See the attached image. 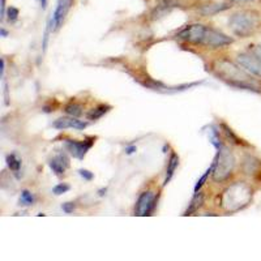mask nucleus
Instances as JSON below:
<instances>
[{
    "mask_svg": "<svg viewBox=\"0 0 261 261\" xmlns=\"http://www.w3.org/2000/svg\"><path fill=\"white\" fill-rule=\"evenodd\" d=\"M260 15L255 11H241L237 12L228 20V27L235 36L247 38L255 34L260 27Z\"/></svg>",
    "mask_w": 261,
    "mask_h": 261,
    "instance_id": "3",
    "label": "nucleus"
},
{
    "mask_svg": "<svg viewBox=\"0 0 261 261\" xmlns=\"http://www.w3.org/2000/svg\"><path fill=\"white\" fill-rule=\"evenodd\" d=\"M174 7H176L175 0H160L155 8L153 9V12H151V18L157 20V18L166 16Z\"/></svg>",
    "mask_w": 261,
    "mask_h": 261,
    "instance_id": "13",
    "label": "nucleus"
},
{
    "mask_svg": "<svg viewBox=\"0 0 261 261\" xmlns=\"http://www.w3.org/2000/svg\"><path fill=\"white\" fill-rule=\"evenodd\" d=\"M103 192H106V190H101V191H99V195H101V196H103V195H105Z\"/></svg>",
    "mask_w": 261,
    "mask_h": 261,
    "instance_id": "32",
    "label": "nucleus"
},
{
    "mask_svg": "<svg viewBox=\"0 0 261 261\" xmlns=\"http://www.w3.org/2000/svg\"><path fill=\"white\" fill-rule=\"evenodd\" d=\"M69 188H71V187H69L68 184L60 183V184H58V186H55V187L53 188V192L55 193L57 196H59V195H63V193H65V192H68Z\"/></svg>",
    "mask_w": 261,
    "mask_h": 261,
    "instance_id": "24",
    "label": "nucleus"
},
{
    "mask_svg": "<svg viewBox=\"0 0 261 261\" xmlns=\"http://www.w3.org/2000/svg\"><path fill=\"white\" fill-rule=\"evenodd\" d=\"M33 202H34V196H33V193L28 190L22 191L20 197V204L27 205L28 206V205H32Z\"/></svg>",
    "mask_w": 261,
    "mask_h": 261,
    "instance_id": "22",
    "label": "nucleus"
},
{
    "mask_svg": "<svg viewBox=\"0 0 261 261\" xmlns=\"http://www.w3.org/2000/svg\"><path fill=\"white\" fill-rule=\"evenodd\" d=\"M235 167V158L232 155L231 150L226 146H221L218 149L217 157L214 160V170L213 179L214 181H223L231 175L232 170Z\"/></svg>",
    "mask_w": 261,
    "mask_h": 261,
    "instance_id": "4",
    "label": "nucleus"
},
{
    "mask_svg": "<svg viewBox=\"0 0 261 261\" xmlns=\"http://www.w3.org/2000/svg\"><path fill=\"white\" fill-rule=\"evenodd\" d=\"M179 165V157L178 154L172 153L171 157H170L169 163H167V169H166V178H165V181H163V186H167L169 181L171 180L174 174H175V170Z\"/></svg>",
    "mask_w": 261,
    "mask_h": 261,
    "instance_id": "15",
    "label": "nucleus"
},
{
    "mask_svg": "<svg viewBox=\"0 0 261 261\" xmlns=\"http://www.w3.org/2000/svg\"><path fill=\"white\" fill-rule=\"evenodd\" d=\"M238 63L247 72L261 79V45L248 46L247 51L238 55Z\"/></svg>",
    "mask_w": 261,
    "mask_h": 261,
    "instance_id": "5",
    "label": "nucleus"
},
{
    "mask_svg": "<svg viewBox=\"0 0 261 261\" xmlns=\"http://www.w3.org/2000/svg\"><path fill=\"white\" fill-rule=\"evenodd\" d=\"M213 170H214V162L212 163L211 167H209V169L204 172V175H202L201 178H200L199 180H197V183H196V186H195V193L199 192L200 188H201L202 186H204V184H205V181L208 180L209 175H211V174H213Z\"/></svg>",
    "mask_w": 261,
    "mask_h": 261,
    "instance_id": "21",
    "label": "nucleus"
},
{
    "mask_svg": "<svg viewBox=\"0 0 261 261\" xmlns=\"http://www.w3.org/2000/svg\"><path fill=\"white\" fill-rule=\"evenodd\" d=\"M202 204H204V195H202L201 192H196L195 196H193L192 201L188 205V209L186 211L184 216H191V214H193L195 212H197L199 208H201Z\"/></svg>",
    "mask_w": 261,
    "mask_h": 261,
    "instance_id": "16",
    "label": "nucleus"
},
{
    "mask_svg": "<svg viewBox=\"0 0 261 261\" xmlns=\"http://www.w3.org/2000/svg\"><path fill=\"white\" fill-rule=\"evenodd\" d=\"M228 8H230V6H227V4H205L200 8V13L202 16H213Z\"/></svg>",
    "mask_w": 261,
    "mask_h": 261,
    "instance_id": "14",
    "label": "nucleus"
},
{
    "mask_svg": "<svg viewBox=\"0 0 261 261\" xmlns=\"http://www.w3.org/2000/svg\"><path fill=\"white\" fill-rule=\"evenodd\" d=\"M6 0H2V20H4V17H6Z\"/></svg>",
    "mask_w": 261,
    "mask_h": 261,
    "instance_id": "27",
    "label": "nucleus"
},
{
    "mask_svg": "<svg viewBox=\"0 0 261 261\" xmlns=\"http://www.w3.org/2000/svg\"><path fill=\"white\" fill-rule=\"evenodd\" d=\"M64 111L68 114V115L73 116V118H77V116H80L81 114H83V107H81L80 105L71 102V103H68L65 106Z\"/></svg>",
    "mask_w": 261,
    "mask_h": 261,
    "instance_id": "19",
    "label": "nucleus"
},
{
    "mask_svg": "<svg viewBox=\"0 0 261 261\" xmlns=\"http://www.w3.org/2000/svg\"><path fill=\"white\" fill-rule=\"evenodd\" d=\"M258 166H260V161L256 160L255 157L248 155V157L244 160V171H246L247 174H252V172H255L256 170L258 169Z\"/></svg>",
    "mask_w": 261,
    "mask_h": 261,
    "instance_id": "18",
    "label": "nucleus"
},
{
    "mask_svg": "<svg viewBox=\"0 0 261 261\" xmlns=\"http://www.w3.org/2000/svg\"><path fill=\"white\" fill-rule=\"evenodd\" d=\"M71 6H72V0H58L57 9H55L53 17L50 18V21L53 22L54 29H59L62 22L64 21L65 16H67V13H68Z\"/></svg>",
    "mask_w": 261,
    "mask_h": 261,
    "instance_id": "10",
    "label": "nucleus"
},
{
    "mask_svg": "<svg viewBox=\"0 0 261 261\" xmlns=\"http://www.w3.org/2000/svg\"><path fill=\"white\" fill-rule=\"evenodd\" d=\"M205 32H206V27L200 24H193L190 27L184 28L181 32H179L178 37L183 41H187L190 43H195V45H202L204 41Z\"/></svg>",
    "mask_w": 261,
    "mask_h": 261,
    "instance_id": "6",
    "label": "nucleus"
},
{
    "mask_svg": "<svg viewBox=\"0 0 261 261\" xmlns=\"http://www.w3.org/2000/svg\"><path fill=\"white\" fill-rule=\"evenodd\" d=\"M79 174L81 175V178H84L85 180H92L93 178H94V175H93V172L88 171V170H79Z\"/></svg>",
    "mask_w": 261,
    "mask_h": 261,
    "instance_id": "26",
    "label": "nucleus"
},
{
    "mask_svg": "<svg viewBox=\"0 0 261 261\" xmlns=\"http://www.w3.org/2000/svg\"><path fill=\"white\" fill-rule=\"evenodd\" d=\"M136 146H128L127 149H125V151H127V154H134L135 151H136Z\"/></svg>",
    "mask_w": 261,
    "mask_h": 261,
    "instance_id": "28",
    "label": "nucleus"
},
{
    "mask_svg": "<svg viewBox=\"0 0 261 261\" xmlns=\"http://www.w3.org/2000/svg\"><path fill=\"white\" fill-rule=\"evenodd\" d=\"M110 109H111L110 106H105V105H102V106L94 109V110L88 115V118H89L90 120H98V119L102 118V116H103L107 111L110 110Z\"/></svg>",
    "mask_w": 261,
    "mask_h": 261,
    "instance_id": "20",
    "label": "nucleus"
},
{
    "mask_svg": "<svg viewBox=\"0 0 261 261\" xmlns=\"http://www.w3.org/2000/svg\"><path fill=\"white\" fill-rule=\"evenodd\" d=\"M6 16L8 17L9 22H15L18 18V9L15 8V7H9L8 11H7Z\"/></svg>",
    "mask_w": 261,
    "mask_h": 261,
    "instance_id": "23",
    "label": "nucleus"
},
{
    "mask_svg": "<svg viewBox=\"0 0 261 261\" xmlns=\"http://www.w3.org/2000/svg\"><path fill=\"white\" fill-rule=\"evenodd\" d=\"M217 74L222 77V80L227 81L230 85L242 88V89L248 90H258V86L256 85L255 81L251 79L248 73L238 68L234 63L228 62V60H221L217 62L216 64Z\"/></svg>",
    "mask_w": 261,
    "mask_h": 261,
    "instance_id": "2",
    "label": "nucleus"
},
{
    "mask_svg": "<svg viewBox=\"0 0 261 261\" xmlns=\"http://www.w3.org/2000/svg\"><path fill=\"white\" fill-rule=\"evenodd\" d=\"M231 3H248V2H255V0H230Z\"/></svg>",
    "mask_w": 261,
    "mask_h": 261,
    "instance_id": "29",
    "label": "nucleus"
},
{
    "mask_svg": "<svg viewBox=\"0 0 261 261\" xmlns=\"http://www.w3.org/2000/svg\"><path fill=\"white\" fill-rule=\"evenodd\" d=\"M93 143H94V139H88L85 141H72V140H67L65 141V146H67L68 151L74 158L84 160L86 153L93 146Z\"/></svg>",
    "mask_w": 261,
    "mask_h": 261,
    "instance_id": "9",
    "label": "nucleus"
},
{
    "mask_svg": "<svg viewBox=\"0 0 261 261\" xmlns=\"http://www.w3.org/2000/svg\"><path fill=\"white\" fill-rule=\"evenodd\" d=\"M157 197L153 192H144L140 195L136 204V214L137 216H150L151 212L154 211Z\"/></svg>",
    "mask_w": 261,
    "mask_h": 261,
    "instance_id": "8",
    "label": "nucleus"
},
{
    "mask_svg": "<svg viewBox=\"0 0 261 261\" xmlns=\"http://www.w3.org/2000/svg\"><path fill=\"white\" fill-rule=\"evenodd\" d=\"M0 33H2V36H3V37H7V36H8V33H7L6 30H4V29L0 30Z\"/></svg>",
    "mask_w": 261,
    "mask_h": 261,
    "instance_id": "31",
    "label": "nucleus"
},
{
    "mask_svg": "<svg viewBox=\"0 0 261 261\" xmlns=\"http://www.w3.org/2000/svg\"><path fill=\"white\" fill-rule=\"evenodd\" d=\"M50 167L57 175H63L64 171L69 167V160L64 153H59L58 155L50 160Z\"/></svg>",
    "mask_w": 261,
    "mask_h": 261,
    "instance_id": "12",
    "label": "nucleus"
},
{
    "mask_svg": "<svg viewBox=\"0 0 261 261\" xmlns=\"http://www.w3.org/2000/svg\"><path fill=\"white\" fill-rule=\"evenodd\" d=\"M252 200V190L244 181H237L226 188L221 195V206L227 212L246 208Z\"/></svg>",
    "mask_w": 261,
    "mask_h": 261,
    "instance_id": "1",
    "label": "nucleus"
},
{
    "mask_svg": "<svg viewBox=\"0 0 261 261\" xmlns=\"http://www.w3.org/2000/svg\"><path fill=\"white\" fill-rule=\"evenodd\" d=\"M74 208H76V205H74V202H65V204L62 205L63 212H64V213H67V214L73 213Z\"/></svg>",
    "mask_w": 261,
    "mask_h": 261,
    "instance_id": "25",
    "label": "nucleus"
},
{
    "mask_svg": "<svg viewBox=\"0 0 261 261\" xmlns=\"http://www.w3.org/2000/svg\"><path fill=\"white\" fill-rule=\"evenodd\" d=\"M231 43H232V38H230L228 36L223 34L222 32L212 29V28H206L202 45L217 48V47H223V46L231 45Z\"/></svg>",
    "mask_w": 261,
    "mask_h": 261,
    "instance_id": "7",
    "label": "nucleus"
},
{
    "mask_svg": "<svg viewBox=\"0 0 261 261\" xmlns=\"http://www.w3.org/2000/svg\"><path fill=\"white\" fill-rule=\"evenodd\" d=\"M7 161V165H8V167L11 170H12L15 174H18L20 172V169H21V160L17 157V155L15 154V153H12V154H8L6 158Z\"/></svg>",
    "mask_w": 261,
    "mask_h": 261,
    "instance_id": "17",
    "label": "nucleus"
},
{
    "mask_svg": "<svg viewBox=\"0 0 261 261\" xmlns=\"http://www.w3.org/2000/svg\"><path fill=\"white\" fill-rule=\"evenodd\" d=\"M39 4H41V7L43 9H46V7H47V3H48V0H38Z\"/></svg>",
    "mask_w": 261,
    "mask_h": 261,
    "instance_id": "30",
    "label": "nucleus"
},
{
    "mask_svg": "<svg viewBox=\"0 0 261 261\" xmlns=\"http://www.w3.org/2000/svg\"><path fill=\"white\" fill-rule=\"evenodd\" d=\"M54 128H57V129H67V128H73V129H84L86 128V123L81 122L79 119L76 118H60L58 120L54 122Z\"/></svg>",
    "mask_w": 261,
    "mask_h": 261,
    "instance_id": "11",
    "label": "nucleus"
}]
</instances>
